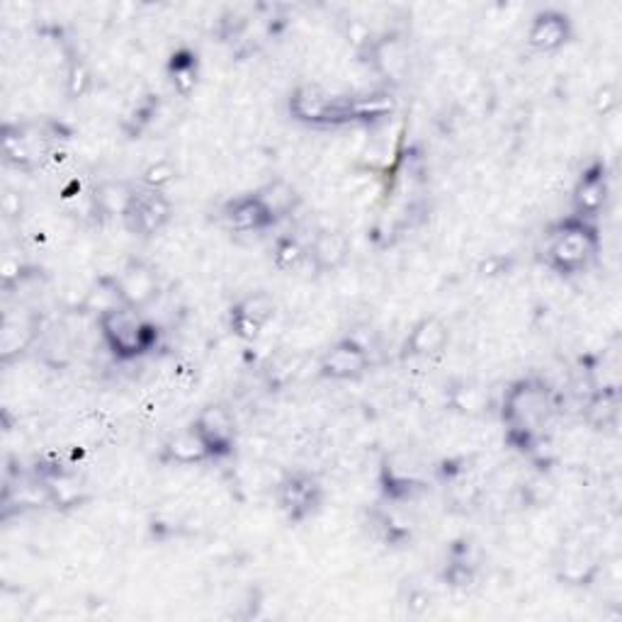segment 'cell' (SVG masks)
Here are the masks:
<instances>
[{
    "label": "cell",
    "instance_id": "29",
    "mask_svg": "<svg viewBox=\"0 0 622 622\" xmlns=\"http://www.w3.org/2000/svg\"><path fill=\"white\" fill-rule=\"evenodd\" d=\"M92 86V76L83 61H71L69 73H66V96L71 100H81Z\"/></svg>",
    "mask_w": 622,
    "mask_h": 622
},
{
    "label": "cell",
    "instance_id": "21",
    "mask_svg": "<svg viewBox=\"0 0 622 622\" xmlns=\"http://www.w3.org/2000/svg\"><path fill=\"white\" fill-rule=\"evenodd\" d=\"M367 521L369 531H373L379 542H385L387 547H404L414 537V525L396 509L377 506L367 513Z\"/></svg>",
    "mask_w": 622,
    "mask_h": 622
},
{
    "label": "cell",
    "instance_id": "30",
    "mask_svg": "<svg viewBox=\"0 0 622 622\" xmlns=\"http://www.w3.org/2000/svg\"><path fill=\"white\" fill-rule=\"evenodd\" d=\"M174 180H176V166L170 164V161H166V158H164V161L151 164L147 170H144V176H141L144 188H151V190H164Z\"/></svg>",
    "mask_w": 622,
    "mask_h": 622
},
{
    "label": "cell",
    "instance_id": "8",
    "mask_svg": "<svg viewBox=\"0 0 622 622\" xmlns=\"http://www.w3.org/2000/svg\"><path fill=\"white\" fill-rule=\"evenodd\" d=\"M170 219H174V205H170L164 190H151L137 185L122 219L127 231L139 238H154L168 227Z\"/></svg>",
    "mask_w": 622,
    "mask_h": 622
},
{
    "label": "cell",
    "instance_id": "12",
    "mask_svg": "<svg viewBox=\"0 0 622 622\" xmlns=\"http://www.w3.org/2000/svg\"><path fill=\"white\" fill-rule=\"evenodd\" d=\"M611 197V178H608V166L603 161L589 164L574 185L572 205L574 215L581 219L595 221L601 217V211L608 205Z\"/></svg>",
    "mask_w": 622,
    "mask_h": 622
},
{
    "label": "cell",
    "instance_id": "24",
    "mask_svg": "<svg viewBox=\"0 0 622 622\" xmlns=\"http://www.w3.org/2000/svg\"><path fill=\"white\" fill-rule=\"evenodd\" d=\"M131 192H135V188H131V185H127V182H122V180L100 182L96 192H92V205H96V211H100L102 217L125 219V211L129 207Z\"/></svg>",
    "mask_w": 622,
    "mask_h": 622
},
{
    "label": "cell",
    "instance_id": "16",
    "mask_svg": "<svg viewBox=\"0 0 622 622\" xmlns=\"http://www.w3.org/2000/svg\"><path fill=\"white\" fill-rule=\"evenodd\" d=\"M601 572V562L586 542H574L566 550H562L557 560V574L566 586H591L593 579Z\"/></svg>",
    "mask_w": 622,
    "mask_h": 622
},
{
    "label": "cell",
    "instance_id": "26",
    "mask_svg": "<svg viewBox=\"0 0 622 622\" xmlns=\"http://www.w3.org/2000/svg\"><path fill=\"white\" fill-rule=\"evenodd\" d=\"M164 453L170 462L176 465H200V462L209 460L207 447L203 445V441L197 438V433L190 428H185L182 433L174 435L164 447Z\"/></svg>",
    "mask_w": 622,
    "mask_h": 622
},
{
    "label": "cell",
    "instance_id": "22",
    "mask_svg": "<svg viewBox=\"0 0 622 622\" xmlns=\"http://www.w3.org/2000/svg\"><path fill=\"white\" fill-rule=\"evenodd\" d=\"M168 81L180 98H190L197 81H200V59H197V51L180 47L174 51V57L168 61Z\"/></svg>",
    "mask_w": 622,
    "mask_h": 622
},
{
    "label": "cell",
    "instance_id": "9",
    "mask_svg": "<svg viewBox=\"0 0 622 622\" xmlns=\"http://www.w3.org/2000/svg\"><path fill=\"white\" fill-rule=\"evenodd\" d=\"M192 431L207 447L209 460L229 457L236 445V421L227 406L209 404L192 421Z\"/></svg>",
    "mask_w": 622,
    "mask_h": 622
},
{
    "label": "cell",
    "instance_id": "15",
    "mask_svg": "<svg viewBox=\"0 0 622 622\" xmlns=\"http://www.w3.org/2000/svg\"><path fill=\"white\" fill-rule=\"evenodd\" d=\"M572 34L574 28L566 12L547 8V10H540L533 18L525 39H527V47L533 51H540V55H552V51H560L564 45H569Z\"/></svg>",
    "mask_w": 622,
    "mask_h": 622
},
{
    "label": "cell",
    "instance_id": "27",
    "mask_svg": "<svg viewBox=\"0 0 622 622\" xmlns=\"http://www.w3.org/2000/svg\"><path fill=\"white\" fill-rule=\"evenodd\" d=\"M309 258V246L302 244L297 236H280L273 246V266L280 273H295Z\"/></svg>",
    "mask_w": 622,
    "mask_h": 622
},
{
    "label": "cell",
    "instance_id": "2",
    "mask_svg": "<svg viewBox=\"0 0 622 622\" xmlns=\"http://www.w3.org/2000/svg\"><path fill=\"white\" fill-rule=\"evenodd\" d=\"M601 254V231L595 221L569 215L545 234V263L562 277L584 275Z\"/></svg>",
    "mask_w": 622,
    "mask_h": 622
},
{
    "label": "cell",
    "instance_id": "5",
    "mask_svg": "<svg viewBox=\"0 0 622 622\" xmlns=\"http://www.w3.org/2000/svg\"><path fill=\"white\" fill-rule=\"evenodd\" d=\"M55 122L49 125H6L3 127V156L10 166L32 170L55 154V141L59 139Z\"/></svg>",
    "mask_w": 622,
    "mask_h": 622
},
{
    "label": "cell",
    "instance_id": "28",
    "mask_svg": "<svg viewBox=\"0 0 622 622\" xmlns=\"http://www.w3.org/2000/svg\"><path fill=\"white\" fill-rule=\"evenodd\" d=\"M258 192H260L263 200H266V205L270 207L273 215L277 217V221L285 219L287 215H293V211H295L297 205H299V195H297V190H295L289 182H285V180L268 182L266 188H260Z\"/></svg>",
    "mask_w": 622,
    "mask_h": 622
},
{
    "label": "cell",
    "instance_id": "11",
    "mask_svg": "<svg viewBox=\"0 0 622 622\" xmlns=\"http://www.w3.org/2000/svg\"><path fill=\"white\" fill-rule=\"evenodd\" d=\"M221 221L227 224L229 231L236 234H263L275 227L277 217L273 215L266 200H263L260 192H246L221 207Z\"/></svg>",
    "mask_w": 622,
    "mask_h": 622
},
{
    "label": "cell",
    "instance_id": "13",
    "mask_svg": "<svg viewBox=\"0 0 622 622\" xmlns=\"http://www.w3.org/2000/svg\"><path fill=\"white\" fill-rule=\"evenodd\" d=\"M275 302L268 293H250L238 299L229 312V328L236 338L254 343L273 322Z\"/></svg>",
    "mask_w": 622,
    "mask_h": 622
},
{
    "label": "cell",
    "instance_id": "23",
    "mask_svg": "<svg viewBox=\"0 0 622 622\" xmlns=\"http://www.w3.org/2000/svg\"><path fill=\"white\" fill-rule=\"evenodd\" d=\"M369 57H373V66L387 78H402V73L406 71L408 66V55L404 42L396 34H387L382 39H375L369 45Z\"/></svg>",
    "mask_w": 622,
    "mask_h": 622
},
{
    "label": "cell",
    "instance_id": "6",
    "mask_svg": "<svg viewBox=\"0 0 622 622\" xmlns=\"http://www.w3.org/2000/svg\"><path fill=\"white\" fill-rule=\"evenodd\" d=\"M326 501V488L316 474L307 470L287 472L277 484V506L289 523H307L322 511Z\"/></svg>",
    "mask_w": 622,
    "mask_h": 622
},
{
    "label": "cell",
    "instance_id": "20",
    "mask_svg": "<svg viewBox=\"0 0 622 622\" xmlns=\"http://www.w3.org/2000/svg\"><path fill=\"white\" fill-rule=\"evenodd\" d=\"M351 244L340 231H319L309 244V263L319 273H334L348 260Z\"/></svg>",
    "mask_w": 622,
    "mask_h": 622
},
{
    "label": "cell",
    "instance_id": "19",
    "mask_svg": "<svg viewBox=\"0 0 622 622\" xmlns=\"http://www.w3.org/2000/svg\"><path fill=\"white\" fill-rule=\"evenodd\" d=\"M450 340V330L447 326L438 319V316H426L421 319L412 334H408L406 343H404V355L406 357H433L445 351Z\"/></svg>",
    "mask_w": 622,
    "mask_h": 622
},
{
    "label": "cell",
    "instance_id": "25",
    "mask_svg": "<svg viewBox=\"0 0 622 622\" xmlns=\"http://www.w3.org/2000/svg\"><path fill=\"white\" fill-rule=\"evenodd\" d=\"M620 416V392L615 387H603L591 396L586 406V418L595 431L613 428Z\"/></svg>",
    "mask_w": 622,
    "mask_h": 622
},
{
    "label": "cell",
    "instance_id": "17",
    "mask_svg": "<svg viewBox=\"0 0 622 622\" xmlns=\"http://www.w3.org/2000/svg\"><path fill=\"white\" fill-rule=\"evenodd\" d=\"M330 100H334V96L319 83H302L293 90V96H289L287 110L293 115V119H297L302 125L324 127Z\"/></svg>",
    "mask_w": 622,
    "mask_h": 622
},
{
    "label": "cell",
    "instance_id": "10",
    "mask_svg": "<svg viewBox=\"0 0 622 622\" xmlns=\"http://www.w3.org/2000/svg\"><path fill=\"white\" fill-rule=\"evenodd\" d=\"M112 293L117 297V304L141 312L158 295L156 270L144 260H129L112 280Z\"/></svg>",
    "mask_w": 622,
    "mask_h": 622
},
{
    "label": "cell",
    "instance_id": "4",
    "mask_svg": "<svg viewBox=\"0 0 622 622\" xmlns=\"http://www.w3.org/2000/svg\"><path fill=\"white\" fill-rule=\"evenodd\" d=\"M379 488L382 496L387 498V504H412V501H416L428 488L426 470H423L421 460L414 453L396 450V453H389L382 460Z\"/></svg>",
    "mask_w": 622,
    "mask_h": 622
},
{
    "label": "cell",
    "instance_id": "14",
    "mask_svg": "<svg viewBox=\"0 0 622 622\" xmlns=\"http://www.w3.org/2000/svg\"><path fill=\"white\" fill-rule=\"evenodd\" d=\"M369 369V353L353 338H343L330 346L322 363H319V375L330 382H353L361 379Z\"/></svg>",
    "mask_w": 622,
    "mask_h": 622
},
{
    "label": "cell",
    "instance_id": "7",
    "mask_svg": "<svg viewBox=\"0 0 622 622\" xmlns=\"http://www.w3.org/2000/svg\"><path fill=\"white\" fill-rule=\"evenodd\" d=\"M396 110V100L389 90H373L363 96H334L326 112L324 127L340 125H375Z\"/></svg>",
    "mask_w": 622,
    "mask_h": 622
},
{
    "label": "cell",
    "instance_id": "3",
    "mask_svg": "<svg viewBox=\"0 0 622 622\" xmlns=\"http://www.w3.org/2000/svg\"><path fill=\"white\" fill-rule=\"evenodd\" d=\"M100 336L117 361H137V357L156 351L158 326L144 319L141 312L112 304L100 314Z\"/></svg>",
    "mask_w": 622,
    "mask_h": 622
},
{
    "label": "cell",
    "instance_id": "18",
    "mask_svg": "<svg viewBox=\"0 0 622 622\" xmlns=\"http://www.w3.org/2000/svg\"><path fill=\"white\" fill-rule=\"evenodd\" d=\"M476 574H480V550H476L474 542L467 537L453 542L443 569L445 584L465 591L474 584Z\"/></svg>",
    "mask_w": 622,
    "mask_h": 622
},
{
    "label": "cell",
    "instance_id": "1",
    "mask_svg": "<svg viewBox=\"0 0 622 622\" xmlns=\"http://www.w3.org/2000/svg\"><path fill=\"white\" fill-rule=\"evenodd\" d=\"M557 394L540 377H523L511 385L501 406V418L509 433V443L523 453L533 450L545 438V431L557 416Z\"/></svg>",
    "mask_w": 622,
    "mask_h": 622
}]
</instances>
